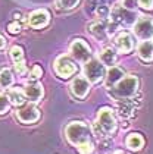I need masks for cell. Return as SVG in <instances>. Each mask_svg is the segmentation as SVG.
I'll list each match as a JSON object with an SVG mask.
<instances>
[{
  "mask_svg": "<svg viewBox=\"0 0 153 154\" xmlns=\"http://www.w3.org/2000/svg\"><path fill=\"white\" fill-rule=\"evenodd\" d=\"M65 135L68 141L78 148L81 154L93 153V141H91V129L84 122H71L68 123Z\"/></svg>",
  "mask_w": 153,
  "mask_h": 154,
  "instance_id": "1",
  "label": "cell"
},
{
  "mask_svg": "<svg viewBox=\"0 0 153 154\" xmlns=\"http://www.w3.org/2000/svg\"><path fill=\"white\" fill-rule=\"evenodd\" d=\"M137 88H139V79H137V76L129 75V76L122 78L115 85L113 95L116 98H121V100H127V98H131L132 95L137 93Z\"/></svg>",
  "mask_w": 153,
  "mask_h": 154,
  "instance_id": "2",
  "label": "cell"
},
{
  "mask_svg": "<svg viewBox=\"0 0 153 154\" xmlns=\"http://www.w3.org/2000/svg\"><path fill=\"white\" fill-rule=\"evenodd\" d=\"M97 128L100 129L102 134L106 135H110L113 134L116 129V120L115 116L112 113V110L109 107H103L99 110V115H97Z\"/></svg>",
  "mask_w": 153,
  "mask_h": 154,
  "instance_id": "3",
  "label": "cell"
},
{
  "mask_svg": "<svg viewBox=\"0 0 153 154\" xmlns=\"http://www.w3.org/2000/svg\"><path fill=\"white\" fill-rule=\"evenodd\" d=\"M84 73H85V78L88 79V82H100L103 78L106 76V71H105V65L99 60H90V62H85V66H84Z\"/></svg>",
  "mask_w": 153,
  "mask_h": 154,
  "instance_id": "4",
  "label": "cell"
},
{
  "mask_svg": "<svg viewBox=\"0 0 153 154\" xmlns=\"http://www.w3.org/2000/svg\"><path fill=\"white\" fill-rule=\"evenodd\" d=\"M71 56L78 62H88L90 56H91V51H90V47L82 41V40H74L72 44H71Z\"/></svg>",
  "mask_w": 153,
  "mask_h": 154,
  "instance_id": "5",
  "label": "cell"
},
{
  "mask_svg": "<svg viewBox=\"0 0 153 154\" xmlns=\"http://www.w3.org/2000/svg\"><path fill=\"white\" fill-rule=\"evenodd\" d=\"M55 71L62 78H69L77 72V66L66 56H59L55 62Z\"/></svg>",
  "mask_w": 153,
  "mask_h": 154,
  "instance_id": "6",
  "label": "cell"
},
{
  "mask_svg": "<svg viewBox=\"0 0 153 154\" xmlns=\"http://www.w3.org/2000/svg\"><path fill=\"white\" fill-rule=\"evenodd\" d=\"M134 32L139 38L144 40V41L149 40L150 37H153V21L150 18L141 16L134 25Z\"/></svg>",
  "mask_w": 153,
  "mask_h": 154,
  "instance_id": "7",
  "label": "cell"
},
{
  "mask_svg": "<svg viewBox=\"0 0 153 154\" xmlns=\"http://www.w3.org/2000/svg\"><path fill=\"white\" fill-rule=\"evenodd\" d=\"M112 19L115 22H119V24L124 25H132L135 24V13L129 9H125V8H113L112 9Z\"/></svg>",
  "mask_w": 153,
  "mask_h": 154,
  "instance_id": "8",
  "label": "cell"
},
{
  "mask_svg": "<svg viewBox=\"0 0 153 154\" xmlns=\"http://www.w3.org/2000/svg\"><path fill=\"white\" fill-rule=\"evenodd\" d=\"M16 116L22 123H34V122H37L40 119V112H38L37 107L28 104V106L19 109L16 112Z\"/></svg>",
  "mask_w": 153,
  "mask_h": 154,
  "instance_id": "9",
  "label": "cell"
},
{
  "mask_svg": "<svg viewBox=\"0 0 153 154\" xmlns=\"http://www.w3.org/2000/svg\"><path fill=\"white\" fill-rule=\"evenodd\" d=\"M71 91L74 93V95H77L78 98H84L85 95L88 94L90 91V84H88V79L87 78H75L72 84H71Z\"/></svg>",
  "mask_w": 153,
  "mask_h": 154,
  "instance_id": "10",
  "label": "cell"
},
{
  "mask_svg": "<svg viewBox=\"0 0 153 154\" xmlns=\"http://www.w3.org/2000/svg\"><path fill=\"white\" fill-rule=\"evenodd\" d=\"M50 21V15L47 11L44 9H40V11H35L30 15V19H28V24L31 25L33 28H43L46 26Z\"/></svg>",
  "mask_w": 153,
  "mask_h": 154,
  "instance_id": "11",
  "label": "cell"
},
{
  "mask_svg": "<svg viewBox=\"0 0 153 154\" xmlns=\"http://www.w3.org/2000/svg\"><path fill=\"white\" fill-rule=\"evenodd\" d=\"M106 87L107 88H110V87H113V85H116L122 78H124V71L121 69V68H118V66H110V69L107 71L106 73Z\"/></svg>",
  "mask_w": 153,
  "mask_h": 154,
  "instance_id": "12",
  "label": "cell"
},
{
  "mask_svg": "<svg viewBox=\"0 0 153 154\" xmlns=\"http://www.w3.org/2000/svg\"><path fill=\"white\" fill-rule=\"evenodd\" d=\"M24 94H25V98L35 103L43 97V87L40 84H30L24 88Z\"/></svg>",
  "mask_w": 153,
  "mask_h": 154,
  "instance_id": "13",
  "label": "cell"
},
{
  "mask_svg": "<svg viewBox=\"0 0 153 154\" xmlns=\"http://www.w3.org/2000/svg\"><path fill=\"white\" fill-rule=\"evenodd\" d=\"M116 47L122 51V53H129L132 47H134V41L132 37L128 32H122L121 35H118L116 38Z\"/></svg>",
  "mask_w": 153,
  "mask_h": 154,
  "instance_id": "14",
  "label": "cell"
},
{
  "mask_svg": "<svg viewBox=\"0 0 153 154\" xmlns=\"http://www.w3.org/2000/svg\"><path fill=\"white\" fill-rule=\"evenodd\" d=\"M139 56L144 62H152L153 60V43L150 41H143L139 46Z\"/></svg>",
  "mask_w": 153,
  "mask_h": 154,
  "instance_id": "15",
  "label": "cell"
},
{
  "mask_svg": "<svg viewBox=\"0 0 153 154\" xmlns=\"http://www.w3.org/2000/svg\"><path fill=\"white\" fill-rule=\"evenodd\" d=\"M106 28H107V26H106V22H103V21H96V22L88 25L90 32H91L96 38H99V40L106 38V32H107Z\"/></svg>",
  "mask_w": 153,
  "mask_h": 154,
  "instance_id": "16",
  "label": "cell"
},
{
  "mask_svg": "<svg viewBox=\"0 0 153 154\" xmlns=\"http://www.w3.org/2000/svg\"><path fill=\"white\" fill-rule=\"evenodd\" d=\"M100 62L106 65V66H113L116 62V51L112 47H106L102 53H100Z\"/></svg>",
  "mask_w": 153,
  "mask_h": 154,
  "instance_id": "17",
  "label": "cell"
},
{
  "mask_svg": "<svg viewBox=\"0 0 153 154\" xmlns=\"http://www.w3.org/2000/svg\"><path fill=\"white\" fill-rule=\"evenodd\" d=\"M125 142H127V147H128L129 150L139 151V150H141V147L144 144V140L139 134H129L128 137H127V141Z\"/></svg>",
  "mask_w": 153,
  "mask_h": 154,
  "instance_id": "18",
  "label": "cell"
},
{
  "mask_svg": "<svg viewBox=\"0 0 153 154\" xmlns=\"http://www.w3.org/2000/svg\"><path fill=\"white\" fill-rule=\"evenodd\" d=\"M8 97H9L11 103L16 104V106H21V104H24V101H25V94H24V91L18 90V88L11 90L9 94H8Z\"/></svg>",
  "mask_w": 153,
  "mask_h": 154,
  "instance_id": "19",
  "label": "cell"
},
{
  "mask_svg": "<svg viewBox=\"0 0 153 154\" xmlns=\"http://www.w3.org/2000/svg\"><path fill=\"white\" fill-rule=\"evenodd\" d=\"M13 84V75L11 69H2L0 71V87L2 88H9Z\"/></svg>",
  "mask_w": 153,
  "mask_h": 154,
  "instance_id": "20",
  "label": "cell"
},
{
  "mask_svg": "<svg viewBox=\"0 0 153 154\" xmlns=\"http://www.w3.org/2000/svg\"><path fill=\"white\" fill-rule=\"evenodd\" d=\"M11 57H12V60H13L15 63H21V62H24V50H22V47H19V46L12 47Z\"/></svg>",
  "mask_w": 153,
  "mask_h": 154,
  "instance_id": "21",
  "label": "cell"
},
{
  "mask_svg": "<svg viewBox=\"0 0 153 154\" xmlns=\"http://www.w3.org/2000/svg\"><path fill=\"white\" fill-rule=\"evenodd\" d=\"M9 107H11V100H9V97L6 94H2V93H0V115L6 113V112L9 110Z\"/></svg>",
  "mask_w": 153,
  "mask_h": 154,
  "instance_id": "22",
  "label": "cell"
},
{
  "mask_svg": "<svg viewBox=\"0 0 153 154\" xmlns=\"http://www.w3.org/2000/svg\"><path fill=\"white\" fill-rule=\"evenodd\" d=\"M78 2L80 0H58L59 6L62 9H72V8H75L78 5Z\"/></svg>",
  "mask_w": 153,
  "mask_h": 154,
  "instance_id": "23",
  "label": "cell"
},
{
  "mask_svg": "<svg viewBox=\"0 0 153 154\" xmlns=\"http://www.w3.org/2000/svg\"><path fill=\"white\" fill-rule=\"evenodd\" d=\"M41 73H43L41 68H40L38 65H34L33 69H31V72H30V78H31V79H38V78L41 76Z\"/></svg>",
  "mask_w": 153,
  "mask_h": 154,
  "instance_id": "24",
  "label": "cell"
},
{
  "mask_svg": "<svg viewBox=\"0 0 153 154\" xmlns=\"http://www.w3.org/2000/svg\"><path fill=\"white\" fill-rule=\"evenodd\" d=\"M137 2H139V0H122V6H124L125 9L134 11L135 6H137Z\"/></svg>",
  "mask_w": 153,
  "mask_h": 154,
  "instance_id": "25",
  "label": "cell"
},
{
  "mask_svg": "<svg viewBox=\"0 0 153 154\" xmlns=\"http://www.w3.org/2000/svg\"><path fill=\"white\" fill-rule=\"evenodd\" d=\"M8 29H9L11 34H18V32H21V25L18 22H12V24H9Z\"/></svg>",
  "mask_w": 153,
  "mask_h": 154,
  "instance_id": "26",
  "label": "cell"
},
{
  "mask_svg": "<svg viewBox=\"0 0 153 154\" xmlns=\"http://www.w3.org/2000/svg\"><path fill=\"white\" fill-rule=\"evenodd\" d=\"M139 5L144 9H153V0H139Z\"/></svg>",
  "mask_w": 153,
  "mask_h": 154,
  "instance_id": "27",
  "label": "cell"
},
{
  "mask_svg": "<svg viewBox=\"0 0 153 154\" xmlns=\"http://www.w3.org/2000/svg\"><path fill=\"white\" fill-rule=\"evenodd\" d=\"M15 71L18 72L19 75H24L27 72V68H25V63L21 62V63H15Z\"/></svg>",
  "mask_w": 153,
  "mask_h": 154,
  "instance_id": "28",
  "label": "cell"
},
{
  "mask_svg": "<svg viewBox=\"0 0 153 154\" xmlns=\"http://www.w3.org/2000/svg\"><path fill=\"white\" fill-rule=\"evenodd\" d=\"M5 46H6V41H5V38H3V37L0 35V48H3Z\"/></svg>",
  "mask_w": 153,
  "mask_h": 154,
  "instance_id": "29",
  "label": "cell"
},
{
  "mask_svg": "<svg viewBox=\"0 0 153 154\" xmlns=\"http://www.w3.org/2000/svg\"><path fill=\"white\" fill-rule=\"evenodd\" d=\"M113 154H124V153H122V151H115Z\"/></svg>",
  "mask_w": 153,
  "mask_h": 154,
  "instance_id": "30",
  "label": "cell"
}]
</instances>
